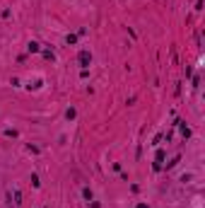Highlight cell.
I'll use <instances>...</instances> for the list:
<instances>
[{
	"label": "cell",
	"mask_w": 205,
	"mask_h": 208,
	"mask_svg": "<svg viewBox=\"0 0 205 208\" xmlns=\"http://www.w3.org/2000/svg\"><path fill=\"white\" fill-rule=\"evenodd\" d=\"M89 63H92V53L89 51H82L80 53V66H89Z\"/></svg>",
	"instance_id": "obj_1"
},
{
	"label": "cell",
	"mask_w": 205,
	"mask_h": 208,
	"mask_svg": "<svg viewBox=\"0 0 205 208\" xmlns=\"http://www.w3.org/2000/svg\"><path fill=\"white\" fill-rule=\"evenodd\" d=\"M29 51H32V53H36V51H39V44H36V41H32V44H29Z\"/></svg>",
	"instance_id": "obj_3"
},
{
	"label": "cell",
	"mask_w": 205,
	"mask_h": 208,
	"mask_svg": "<svg viewBox=\"0 0 205 208\" xmlns=\"http://www.w3.org/2000/svg\"><path fill=\"white\" fill-rule=\"evenodd\" d=\"M135 208H147V206H145V203H137V206Z\"/></svg>",
	"instance_id": "obj_4"
},
{
	"label": "cell",
	"mask_w": 205,
	"mask_h": 208,
	"mask_svg": "<svg viewBox=\"0 0 205 208\" xmlns=\"http://www.w3.org/2000/svg\"><path fill=\"white\" fill-rule=\"evenodd\" d=\"M162 160H164V152L159 150V152H157V165H155V167H159V165H162Z\"/></svg>",
	"instance_id": "obj_2"
}]
</instances>
